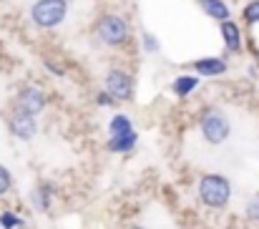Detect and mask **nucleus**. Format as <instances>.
<instances>
[{
    "label": "nucleus",
    "mask_w": 259,
    "mask_h": 229,
    "mask_svg": "<svg viewBox=\"0 0 259 229\" xmlns=\"http://www.w3.org/2000/svg\"><path fill=\"white\" fill-rule=\"evenodd\" d=\"M23 224V217H18V214H13V212H3L0 214V227L3 229H15Z\"/></svg>",
    "instance_id": "obj_16"
},
{
    "label": "nucleus",
    "mask_w": 259,
    "mask_h": 229,
    "mask_svg": "<svg viewBox=\"0 0 259 229\" xmlns=\"http://www.w3.org/2000/svg\"><path fill=\"white\" fill-rule=\"evenodd\" d=\"M68 3L66 0H35L30 8V20L38 28H56L66 20Z\"/></svg>",
    "instance_id": "obj_2"
},
{
    "label": "nucleus",
    "mask_w": 259,
    "mask_h": 229,
    "mask_svg": "<svg viewBox=\"0 0 259 229\" xmlns=\"http://www.w3.org/2000/svg\"><path fill=\"white\" fill-rule=\"evenodd\" d=\"M247 217H249L252 222H259V194L249 199V204H247Z\"/></svg>",
    "instance_id": "obj_18"
},
{
    "label": "nucleus",
    "mask_w": 259,
    "mask_h": 229,
    "mask_svg": "<svg viewBox=\"0 0 259 229\" xmlns=\"http://www.w3.org/2000/svg\"><path fill=\"white\" fill-rule=\"evenodd\" d=\"M108 129H111V136H126V134H134V126H131L128 116H123V113L113 116Z\"/></svg>",
    "instance_id": "obj_14"
},
{
    "label": "nucleus",
    "mask_w": 259,
    "mask_h": 229,
    "mask_svg": "<svg viewBox=\"0 0 259 229\" xmlns=\"http://www.w3.org/2000/svg\"><path fill=\"white\" fill-rule=\"evenodd\" d=\"M232 197V184L222 174H206L199 179V199L209 209H224Z\"/></svg>",
    "instance_id": "obj_1"
},
{
    "label": "nucleus",
    "mask_w": 259,
    "mask_h": 229,
    "mask_svg": "<svg viewBox=\"0 0 259 229\" xmlns=\"http://www.w3.org/2000/svg\"><path fill=\"white\" fill-rule=\"evenodd\" d=\"M222 38H224V46H227L229 51H239V48H242V33H239L237 23L222 20Z\"/></svg>",
    "instance_id": "obj_9"
},
{
    "label": "nucleus",
    "mask_w": 259,
    "mask_h": 229,
    "mask_svg": "<svg viewBox=\"0 0 259 229\" xmlns=\"http://www.w3.org/2000/svg\"><path fill=\"white\" fill-rule=\"evenodd\" d=\"M51 199H53V189L51 186H35L33 192H30V202H33V207L38 209V212H46L48 207H51Z\"/></svg>",
    "instance_id": "obj_11"
},
{
    "label": "nucleus",
    "mask_w": 259,
    "mask_h": 229,
    "mask_svg": "<svg viewBox=\"0 0 259 229\" xmlns=\"http://www.w3.org/2000/svg\"><path fill=\"white\" fill-rule=\"evenodd\" d=\"M46 106H48V98L38 86H23L15 96V108H20L30 116H38Z\"/></svg>",
    "instance_id": "obj_6"
},
{
    "label": "nucleus",
    "mask_w": 259,
    "mask_h": 229,
    "mask_svg": "<svg viewBox=\"0 0 259 229\" xmlns=\"http://www.w3.org/2000/svg\"><path fill=\"white\" fill-rule=\"evenodd\" d=\"M10 186H13V176H10V171L0 164V197H3V194H8V192H10Z\"/></svg>",
    "instance_id": "obj_17"
},
{
    "label": "nucleus",
    "mask_w": 259,
    "mask_h": 229,
    "mask_svg": "<svg viewBox=\"0 0 259 229\" xmlns=\"http://www.w3.org/2000/svg\"><path fill=\"white\" fill-rule=\"evenodd\" d=\"M134 146H136V131L134 134H126V136H111L108 139V149L111 151L123 154V151H131Z\"/></svg>",
    "instance_id": "obj_12"
},
{
    "label": "nucleus",
    "mask_w": 259,
    "mask_h": 229,
    "mask_svg": "<svg viewBox=\"0 0 259 229\" xmlns=\"http://www.w3.org/2000/svg\"><path fill=\"white\" fill-rule=\"evenodd\" d=\"M199 8L214 20H229V5L224 0H199Z\"/></svg>",
    "instance_id": "obj_10"
},
{
    "label": "nucleus",
    "mask_w": 259,
    "mask_h": 229,
    "mask_svg": "<svg viewBox=\"0 0 259 229\" xmlns=\"http://www.w3.org/2000/svg\"><path fill=\"white\" fill-rule=\"evenodd\" d=\"M96 38L106 46H123L128 41V23L116 13L101 15L96 23Z\"/></svg>",
    "instance_id": "obj_3"
},
{
    "label": "nucleus",
    "mask_w": 259,
    "mask_h": 229,
    "mask_svg": "<svg viewBox=\"0 0 259 229\" xmlns=\"http://www.w3.org/2000/svg\"><path fill=\"white\" fill-rule=\"evenodd\" d=\"M98 103H101V106H111V103H113V98L103 91V93H98Z\"/></svg>",
    "instance_id": "obj_20"
},
{
    "label": "nucleus",
    "mask_w": 259,
    "mask_h": 229,
    "mask_svg": "<svg viewBox=\"0 0 259 229\" xmlns=\"http://www.w3.org/2000/svg\"><path fill=\"white\" fill-rule=\"evenodd\" d=\"M8 129H10V134H13L15 139H23V141H28V139H33V136L38 134L35 116H30V113H25V111H20V108H13V111H10V116H8Z\"/></svg>",
    "instance_id": "obj_7"
},
{
    "label": "nucleus",
    "mask_w": 259,
    "mask_h": 229,
    "mask_svg": "<svg viewBox=\"0 0 259 229\" xmlns=\"http://www.w3.org/2000/svg\"><path fill=\"white\" fill-rule=\"evenodd\" d=\"M196 86H199V78L196 76H179L176 81H174L171 91L179 96V98H184V96H189Z\"/></svg>",
    "instance_id": "obj_13"
},
{
    "label": "nucleus",
    "mask_w": 259,
    "mask_h": 229,
    "mask_svg": "<svg viewBox=\"0 0 259 229\" xmlns=\"http://www.w3.org/2000/svg\"><path fill=\"white\" fill-rule=\"evenodd\" d=\"M201 134H204V139L209 141V144H214V146H219V144H224L227 139H229V131H232V126H229V119L222 113V111H217V108H209L204 116H201Z\"/></svg>",
    "instance_id": "obj_4"
},
{
    "label": "nucleus",
    "mask_w": 259,
    "mask_h": 229,
    "mask_svg": "<svg viewBox=\"0 0 259 229\" xmlns=\"http://www.w3.org/2000/svg\"><path fill=\"white\" fill-rule=\"evenodd\" d=\"M144 48L149 51V53H156L161 46H159V38L156 35H151V33H144Z\"/></svg>",
    "instance_id": "obj_19"
},
{
    "label": "nucleus",
    "mask_w": 259,
    "mask_h": 229,
    "mask_svg": "<svg viewBox=\"0 0 259 229\" xmlns=\"http://www.w3.org/2000/svg\"><path fill=\"white\" fill-rule=\"evenodd\" d=\"M242 18L247 20V23H259V0H252V3H247L244 5V10H242Z\"/></svg>",
    "instance_id": "obj_15"
},
{
    "label": "nucleus",
    "mask_w": 259,
    "mask_h": 229,
    "mask_svg": "<svg viewBox=\"0 0 259 229\" xmlns=\"http://www.w3.org/2000/svg\"><path fill=\"white\" fill-rule=\"evenodd\" d=\"M131 229H146V227H131Z\"/></svg>",
    "instance_id": "obj_21"
},
{
    "label": "nucleus",
    "mask_w": 259,
    "mask_h": 229,
    "mask_svg": "<svg viewBox=\"0 0 259 229\" xmlns=\"http://www.w3.org/2000/svg\"><path fill=\"white\" fill-rule=\"evenodd\" d=\"M106 93L113 98V101H128L134 96V78L128 76L126 71L121 68H111L106 73Z\"/></svg>",
    "instance_id": "obj_5"
},
{
    "label": "nucleus",
    "mask_w": 259,
    "mask_h": 229,
    "mask_svg": "<svg viewBox=\"0 0 259 229\" xmlns=\"http://www.w3.org/2000/svg\"><path fill=\"white\" fill-rule=\"evenodd\" d=\"M191 66L199 76H222V73H227V61L224 58H199Z\"/></svg>",
    "instance_id": "obj_8"
}]
</instances>
